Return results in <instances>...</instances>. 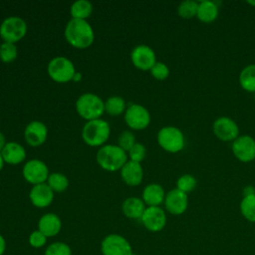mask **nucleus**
Listing matches in <instances>:
<instances>
[{"mask_svg": "<svg viewBox=\"0 0 255 255\" xmlns=\"http://www.w3.org/2000/svg\"><path fill=\"white\" fill-rule=\"evenodd\" d=\"M65 38L67 42L78 49H85L94 42V30L86 20L72 19L65 28Z\"/></svg>", "mask_w": 255, "mask_h": 255, "instance_id": "obj_1", "label": "nucleus"}, {"mask_svg": "<svg viewBox=\"0 0 255 255\" xmlns=\"http://www.w3.org/2000/svg\"><path fill=\"white\" fill-rule=\"evenodd\" d=\"M97 162L108 171H117L128 162L127 152L119 145L108 144L102 146L97 152Z\"/></svg>", "mask_w": 255, "mask_h": 255, "instance_id": "obj_2", "label": "nucleus"}, {"mask_svg": "<svg viewBox=\"0 0 255 255\" xmlns=\"http://www.w3.org/2000/svg\"><path fill=\"white\" fill-rule=\"evenodd\" d=\"M76 110L79 116L88 122L98 120L105 112V103L97 95L87 93L77 100Z\"/></svg>", "mask_w": 255, "mask_h": 255, "instance_id": "obj_3", "label": "nucleus"}, {"mask_svg": "<svg viewBox=\"0 0 255 255\" xmlns=\"http://www.w3.org/2000/svg\"><path fill=\"white\" fill-rule=\"evenodd\" d=\"M110 136L109 124L101 119L89 121L83 128L82 137L90 146H100L104 144Z\"/></svg>", "mask_w": 255, "mask_h": 255, "instance_id": "obj_4", "label": "nucleus"}, {"mask_svg": "<svg viewBox=\"0 0 255 255\" xmlns=\"http://www.w3.org/2000/svg\"><path fill=\"white\" fill-rule=\"evenodd\" d=\"M157 142L167 152L176 153L184 147L183 132L176 127H163L157 132Z\"/></svg>", "mask_w": 255, "mask_h": 255, "instance_id": "obj_5", "label": "nucleus"}, {"mask_svg": "<svg viewBox=\"0 0 255 255\" xmlns=\"http://www.w3.org/2000/svg\"><path fill=\"white\" fill-rule=\"evenodd\" d=\"M26 32L27 24L20 17H8L0 25V36L4 42L15 44L26 35Z\"/></svg>", "mask_w": 255, "mask_h": 255, "instance_id": "obj_6", "label": "nucleus"}, {"mask_svg": "<svg viewBox=\"0 0 255 255\" xmlns=\"http://www.w3.org/2000/svg\"><path fill=\"white\" fill-rule=\"evenodd\" d=\"M48 74L57 83H67L73 80L76 70L74 64L65 57H56L48 64Z\"/></svg>", "mask_w": 255, "mask_h": 255, "instance_id": "obj_7", "label": "nucleus"}, {"mask_svg": "<svg viewBox=\"0 0 255 255\" xmlns=\"http://www.w3.org/2000/svg\"><path fill=\"white\" fill-rule=\"evenodd\" d=\"M102 255H133L132 247L127 238L112 233L104 237L101 242Z\"/></svg>", "mask_w": 255, "mask_h": 255, "instance_id": "obj_8", "label": "nucleus"}, {"mask_svg": "<svg viewBox=\"0 0 255 255\" xmlns=\"http://www.w3.org/2000/svg\"><path fill=\"white\" fill-rule=\"evenodd\" d=\"M232 152L241 162H250L255 159V139L248 134L239 135L232 141Z\"/></svg>", "mask_w": 255, "mask_h": 255, "instance_id": "obj_9", "label": "nucleus"}, {"mask_svg": "<svg viewBox=\"0 0 255 255\" xmlns=\"http://www.w3.org/2000/svg\"><path fill=\"white\" fill-rule=\"evenodd\" d=\"M212 130L214 135L223 141H233L239 136V127L229 117L217 118L213 123Z\"/></svg>", "mask_w": 255, "mask_h": 255, "instance_id": "obj_10", "label": "nucleus"}, {"mask_svg": "<svg viewBox=\"0 0 255 255\" xmlns=\"http://www.w3.org/2000/svg\"><path fill=\"white\" fill-rule=\"evenodd\" d=\"M125 121L132 129H144L150 123V115L144 107L132 104L125 112Z\"/></svg>", "mask_w": 255, "mask_h": 255, "instance_id": "obj_11", "label": "nucleus"}, {"mask_svg": "<svg viewBox=\"0 0 255 255\" xmlns=\"http://www.w3.org/2000/svg\"><path fill=\"white\" fill-rule=\"evenodd\" d=\"M140 220L148 231L158 232L162 230L166 224V214L159 206H147Z\"/></svg>", "mask_w": 255, "mask_h": 255, "instance_id": "obj_12", "label": "nucleus"}, {"mask_svg": "<svg viewBox=\"0 0 255 255\" xmlns=\"http://www.w3.org/2000/svg\"><path fill=\"white\" fill-rule=\"evenodd\" d=\"M23 176L29 183L36 185L44 183L49 176L47 165L39 159L27 161L23 167Z\"/></svg>", "mask_w": 255, "mask_h": 255, "instance_id": "obj_13", "label": "nucleus"}, {"mask_svg": "<svg viewBox=\"0 0 255 255\" xmlns=\"http://www.w3.org/2000/svg\"><path fill=\"white\" fill-rule=\"evenodd\" d=\"M130 59L134 67L139 70H150L156 63L154 51L146 45H138L133 48L130 54Z\"/></svg>", "mask_w": 255, "mask_h": 255, "instance_id": "obj_14", "label": "nucleus"}, {"mask_svg": "<svg viewBox=\"0 0 255 255\" xmlns=\"http://www.w3.org/2000/svg\"><path fill=\"white\" fill-rule=\"evenodd\" d=\"M165 209L172 215L184 213L188 206V195L177 188L169 190L164 198Z\"/></svg>", "mask_w": 255, "mask_h": 255, "instance_id": "obj_15", "label": "nucleus"}, {"mask_svg": "<svg viewBox=\"0 0 255 255\" xmlns=\"http://www.w3.org/2000/svg\"><path fill=\"white\" fill-rule=\"evenodd\" d=\"M47 134V127L39 121H33L28 124L24 131L25 140L31 146L42 145L46 141Z\"/></svg>", "mask_w": 255, "mask_h": 255, "instance_id": "obj_16", "label": "nucleus"}, {"mask_svg": "<svg viewBox=\"0 0 255 255\" xmlns=\"http://www.w3.org/2000/svg\"><path fill=\"white\" fill-rule=\"evenodd\" d=\"M29 198L32 204L38 208H45L49 206L54 199V191L47 183L36 184L32 187Z\"/></svg>", "mask_w": 255, "mask_h": 255, "instance_id": "obj_17", "label": "nucleus"}, {"mask_svg": "<svg viewBox=\"0 0 255 255\" xmlns=\"http://www.w3.org/2000/svg\"><path fill=\"white\" fill-rule=\"evenodd\" d=\"M62 228V221L55 213H46L38 221V230L47 238L58 235Z\"/></svg>", "mask_w": 255, "mask_h": 255, "instance_id": "obj_18", "label": "nucleus"}, {"mask_svg": "<svg viewBox=\"0 0 255 255\" xmlns=\"http://www.w3.org/2000/svg\"><path fill=\"white\" fill-rule=\"evenodd\" d=\"M121 176L128 185H138L143 177V170L140 163L131 160L128 161L121 169Z\"/></svg>", "mask_w": 255, "mask_h": 255, "instance_id": "obj_19", "label": "nucleus"}, {"mask_svg": "<svg viewBox=\"0 0 255 255\" xmlns=\"http://www.w3.org/2000/svg\"><path fill=\"white\" fill-rule=\"evenodd\" d=\"M1 155L4 162L9 164H18L26 158V151L21 144L15 141H10L7 142L1 150Z\"/></svg>", "mask_w": 255, "mask_h": 255, "instance_id": "obj_20", "label": "nucleus"}, {"mask_svg": "<svg viewBox=\"0 0 255 255\" xmlns=\"http://www.w3.org/2000/svg\"><path fill=\"white\" fill-rule=\"evenodd\" d=\"M164 189L157 183H150L146 185L142 191V200L147 206H159L164 202Z\"/></svg>", "mask_w": 255, "mask_h": 255, "instance_id": "obj_21", "label": "nucleus"}, {"mask_svg": "<svg viewBox=\"0 0 255 255\" xmlns=\"http://www.w3.org/2000/svg\"><path fill=\"white\" fill-rule=\"evenodd\" d=\"M145 208L143 200L138 197H128L122 205L123 213L129 219H140Z\"/></svg>", "mask_w": 255, "mask_h": 255, "instance_id": "obj_22", "label": "nucleus"}, {"mask_svg": "<svg viewBox=\"0 0 255 255\" xmlns=\"http://www.w3.org/2000/svg\"><path fill=\"white\" fill-rule=\"evenodd\" d=\"M218 6L214 1L203 0L198 2L196 18L203 23H211L218 17Z\"/></svg>", "mask_w": 255, "mask_h": 255, "instance_id": "obj_23", "label": "nucleus"}, {"mask_svg": "<svg viewBox=\"0 0 255 255\" xmlns=\"http://www.w3.org/2000/svg\"><path fill=\"white\" fill-rule=\"evenodd\" d=\"M241 88L249 93H255V64L244 67L239 74Z\"/></svg>", "mask_w": 255, "mask_h": 255, "instance_id": "obj_24", "label": "nucleus"}, {"mask_svg": "<svg viewBox=\"0 0 255 255\" xmlns=\"http://www.w3.org/2000/svg\"><path fill=\"white\" fill-rule=\"evenodd\" d=\"M93 11V5L87 0H78L71 6V15L73 19L86 20Z\"/></svg>", "mask_w": 255, "mask_h": 255, "instance_id": "obj_25", "label": "nucleus"}, {"mask_svg": "<svg viewBox=\"0 0 255 255\" xmlns=\"http://www.w3.org/2000/svg\"><path fill=\"white\" fill-rule=\"evenodd\" d=\"M126 110V102L119 96L110 97L105 103V111L111 116H120Z\"/></svg>", "mask_w": 255, "mask_h": 255, "instance_id": "obj_26", "label": "nucleus"}, {"mask_svg": "<svg viewBox=\"0 0 255 255\" xmlns=\"http://www.w3.org/2000/svg\"><path fill=\"white\" fill-rule=\"evenodd\" d=\"M47 184L52 188L54 192H63L67 189L69 180L65 174L60 172H53L49 174Z\"/></svg>", "mask_w": 255, "mask_h": 255, "instance_id": "obj_27", "label": "nucleus"}, {"mask_svg": "<svg viewBox=\"0 0 255 255\" xmlns=\"http://www.w3.org/2000/svg\"><path fill=\"white\" fill-rule=\"evenodd\" d=\"M240 212L246 220L255 222V194L242 198L240 202Z\"/></svg>", "mask_w": 255, "mask_h": 255, "instance_id": "obj_28", "label": "nucleus"}, {"mask_svg": "<svg viewBox=\"0 0 255 255\" xmlns=\"http://www.w3.org/2000/svg\"><path fill=\"white\" fill-rule=\"evenodd\" d=\"M198 8V2L193 0H185L180 2L177 7L178 15L183 19H191L196 17Z\"/></svg>", "mask_w": 255, "mask_h": 255, "instance_id": "obj_29", "label": "nucleus"}, {"mask_svg": "<svg viewBox=\"0 0 255 255\" xmlns=\"http://www.w3.org/2000/svg\"><path fill=\"white\" fill-rule=\"evenodd\" d=\"M44 255H72V249L67 243L56 241L46 247Z\"/></svg>", "mask_w": 255, "mask_h": 255, "instance_id": "obj_30", "label": "nucleus"}, {"mask_svg": "<svg viewBox=\"0 0 255 255\" xmlns=\"http://www.w3.org/2000/svg\"><path fill=\"white\" fill-rule=\"evenodd\" d=\"M196 184H197L196 178L193 175L186 173V174H182L177 179L176 188L179 189L180 191L188 194L189 192L194 190V188L196 187Z\"/></svg>", "mask_w": 255, "mask_h": 255, "instance_id": "obj_31", "label": "nucleus"}, {"mask_svg": "<svg viewBox=\"0 0 255 255\" xmlns=\"http://www.w3.org/2000/svg\"><path fill=\"white\" fill-rule=\"evenodd\" d=\"M17 48L15 44L4 42L0 45V59L4 63L13 62L17 58Z\"/></svg>", "mask_w": 255, "mask_h": 255, "instance_id": "obj_32", "label": "nucleus"}, {"mask_svg": "<svg viewBox=\"0 0 255 255\" xmlns=\"http://www.w3.org/2000/svg\"><path fill=\"white\" fill-rule=\"evenodd\" d=\"M145 154H146L145 146L140 142H135L128 150V156L130 160L138 163H140V161L144 159Z\"/></svg>", "mask_w": 255, "mask_h": 255, "instance_id": "obj_33", "label": "nucleus"}, {"mask_svg": "<svg viewBox=\"0 0 255 255\" xmlns=\"http://www.w3.org/2000/svg\"><path fill=\"white\" fill-rule=\"evenodd\" d=\"M151 76L159 81L165 80L169 75V69L168 67L162 63V62H156L153 67L150 69Z\"/></svg>", "mask_w": 255, "mask_h": 255, "instance_id": "obj_34", "label": "nucleus"}, {"mask_svg": "<svg viewBox=\"0 0 255 255\" xmlns=\"http://www.w3.org/2000/svg\"><path fill=\"white\" fill-rule=\"evenodd\" d=\"M47 239L48 238L40 230H34L29 235L28 242H29L31 247H33L35 249H39V248H42L46 245Z\"/></svg>", "mask_w": 255, "mask_h": 255, "instance_id": "obj_35", "label": "nucleus"}, {"mask_svg": "<svg viewBox=\"0 0 255 255\" xmlns=\"http://www.w3.org/2000/svg\"><path fill=\"white\" fill-rule=\"evenodd\" d=\"M119 146L125 151H128L130 147L135 143V137L131 131L125 130L119 136Z\"/></svg>", "mask_w": 255, "mask_h": 255, "instance_id": "obj_36", "label": "nucleus"}, {"mask_svg": "<svg viewBox=\"0 0 255 255\" xmlns=\"http://www.w3.org/2000/svg\"><path fill=\"white\" fill-rule=\"evenodd\" d=\"M255 194V187L252 185H248L245 186L243 189V197L244 196H250V195H254Z\"/></svg>", "mask_w": 255, "mask_h": 255, "instance_id": "obj_37", "label": "nucleus"}, {"mask_svg": "<svg viewBox=\"0 0 255 255\" xmlns=\"http://www.w3.org/2000/svg\"><path fill=\"white\" fill-rule=\"evenodd\" d=\"M6 250V240L5 238L0 234V255H3Z\"/></svg>", "mask_w": 255, "mask_h": 255, "instance_id": "obj_38", "label": "nucleus"}, {"mask_svg": "<svg viewBox=\"0 0 255 255\" xmlns=\"http://www.w3.org/2000/svg\"><path fill=\"white\" fill-rule=\"evenodd\" d=\"M6 143H7V142L5 141V136H4V134H3L2 132H0V152H1V150L4 148V146H5Z\"/></svg>", "mask_w": 255, "mask_h": 255, "instance_id": "obj_39", "label": "nucleus"}, {"mask_svg": "<svg viewBox=\"0 0 255 255\" xmlns=\"http://www.w3.org/2000/svg\"><path fill=\"white\" fill-rule=\"evenodd\" d=\"M81 78H82V74H81V73H79V72H76V74L74 75L73 80H74L75 82H78V81H80V80H81Z\"/></svg>", "mask_w": 255, "mask_h": 255, "instance_id": "obj_40", "label": "nucleus"}, {"mask_svg": "<svg viewBox=\"0 0 255 255\" xmlns=\"http://www.w3.org/2000/svg\"><path fill=\"white\" fill-rule=\"evenodd\" d=\"M3 164H4V160H3L2 155H1V152H0V171H1L2 167H3Z\"/></svg>", "mask_w": 255, "mask_h": 255, "instance_id": "obj_41", "label": "nucleus"}, {"mask_svg": "<svg viewBox=\"0 0 255 255\" xmlns=\"http://www.w3.org/2000/svg\"><path fill=\"white\" fill-rule=\"evenodd\" d=\"M247 3H248L249 5H251V6L255 7V0H248V1H247Z\"/></svg>", "mask_w": 255, "mask_h": 255, "instance_id": "obj_42", "label": "nucleus"}, {"mask_svg": "<svg viewBox=\"0 0 255 255\" xmlns=\"http://www.w3.org/2000/svg\"><path fill=\"white\" fill-rule=\"evenodd\" d=\"M254 100H255V96H254Z\"/></svg>", "mask_w": 255, "mask_h": 255, "instance_id": "obj_43", "label": "nucleus"}]
</instances>
